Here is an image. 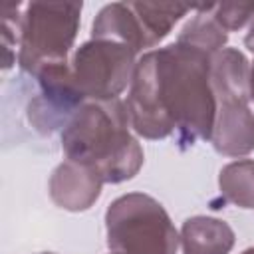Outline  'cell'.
<instances>
[{
    "label": "cell",
    "mask_w": 254,
    "mask_h": 254,
    "mask_svg": "<svg viewBox=\"0 0 254 254\" xmlns=\"http://www.w3.org/2000/svg\"><path fill=\"white\" fill-rule=\"evenodd\" d=\"M133 50L115 42H91L75 54V87L81 95L99 99L115 97L127 83Z\"/></svg>",
    "instance_id": "6"
},
{
    "label": "cell",
    "mask_w": 254,
    "mask_h": 254,
    "mask_svg": "<svg viewBox=\"0 0 254 254\" xmlns=\"http://www.w3.org/2000/svg\"><path fill=\"white\" fill-rule=\"evenodd\" d=\"M208 56L194 46H169L147 54L135 71L129 97L133 127L145 137L181 131V143L192 145L212 131L214 101L208 89Z\"/></svg>",
    "instance_id": "1"
},
{
    "label": "cell",
    "mask_w": 254,
    "mask_h": 254,
    "mask_svg": "<svg viewBox=\"0 0 254 254\" xmlns=\"http://www.w3.org/2000/svg\"><path fill=\"white\" fill-rule=\"evenodd\" d=\"M187 10L190 6L185 4H111L93 22V36H117L133 52H139L165 38Z\"/></svg>",
    "instance_id": "5"
},
{
    "label": "cell",
    "mask_w": 254,
    "mask_h": 254,
    "mask_svg": "<svg viewBox=\"0 0 254 254\" xmlns=\"http://www.w3.org/2000/svg\"><path fill=\"white\" fill-rule=\"evenodd\" d=\"M218 14L214 16L222 30H236L244 24L250 12H254V4H220L216 6Z\"/></svg>",
    "instance_id": "8"
},
{
    "label": "cell",
    "mask_w": 254,
    "mask_h": 254,
    "mask_svg": "<svg viewBox=\"0 0 254 254\" xmlns=\"http://www.w3.org/2000/svg\"><path fill=\"white\" fill-rule=\"evenodd\" d=\"M246 46H248V50H250V52H254V26H252L250 34L246 36Z\"/></svg>",
    "instance_id": "9"
},
{
    "label": "cell",
    "mask_w": 254,
    "mask_h": 254,
    "mask_svg": "<svg viewBox=\"0 0 254 254\" xmlns=\"http://www.w3.org/2000/svg\"><path fill=\"white\" fill-rule=\"evenodd\" d=\"M44 254H52V252H44Z\"/></svg>",
    "instance_id": "12"
},
{
    "label": "cell",
    "mask_w": 254,
    "mask_h": 254,
    "mask_svg": "<svg viewBox=\"0 0 254 254\" xmlns=\"http://www.w3.org/2000/svg\"><path fill=\"white\" fill-rule=\"evenodd\" d=\"M185 254H226L234 242V234L226 222L196 216L183 226Z\"/></svg>",
    "instance_id": "7"
},
{
    "label": "cell",
    "mask_w": 254,
    "mask_h": 254,
    "mask_svg": "<svg viewBox=\"0 0 254 254\" xmlns=\"http://www.w3.org/2000/svg\"><path fill=\"white\" fill-rule=\"evenodd\" d=\"M250 83H252V97H254V67H252V79H250Z\"/></svg>",
    "instance_id": "10"
},
{
    "label": "cell",
    "mask_w": 254,
    "mask_h": 254,
    "mask_svg": "<svg viewBox=\"0 0 254 254\" xmlns=\"http://www.w3.org/2000/svg\"><path fill=\"white\" fill-rule=\"evenodd\" d=\"M113 254H175L177 232L163 206L147 194L117 198L107 210Z\"/></svg>",
    "instance_id": "3"
},
{
    "label": "cell",
    "mask_w": 254,
    "mask_h": 254,
    "mask_svg": "<svg viewBox=\"0 0 254 254\" xmlns=\"http://www.w3.org/2000/svg\"><path fill=\"white\" fill-rule=\"evenodd\" d=\"M81 4H28L22 26L24 69H36L38 64H65V52L77 30Z\"/></svg>",
    "instance_id": "4"
},
{
    "label": "cell",
    "mask_w": 254,
    "mask_h": 254,
    "mask_svg": "<svg viewBox=\"0 0 254 254\" xmlns=\"http://www.w3.org/2000/svg\"><path fill=\"white\" fill-rule=\"evenodd\" d=\"M125 123L127 117L117 101L85 105L64 133L69 161L93 169L101 181L117 183L133 177L143 157Z\"/></svg>",
    "instance_id": "2"
},
{
    "label": "cell",
    "mask_w": 254,
    "mask_h": 254,
    "mask_svg": "<svg viewBox=\"0 0 254 254\" xmlns=\"http://www.w3.org/2000/svg\"><path fill=\"white\" fill-rule=\"evenodd\" d=\"M242 254H254V248H250V250H246V252H242Z\"/></svg>",
    "instance_id": "11"
}]
</instances>
